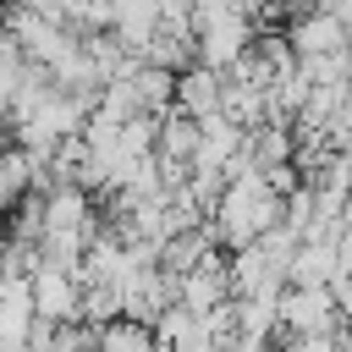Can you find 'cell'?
<instances>
[{"mask_svg":"<svg viewBox=\"0 0 352 352\" xmlns=\"http://www.w3.org/2000/svg\"><path fill=\"white\" fill-rule=\"evenodd\" d=\"M258 28H253V0H204L192 6V60L204 72H226L253 50Z\"/></svg>","mask_w":352,"mask_h":352,"instance_id":"obj_1","label":"cell"},{"mask_svg":"<svg viewBox=\"0 0 352 352\" xmlns=\"http://www.w3.org/2000/svg\"><path fill=\"white\" fill-rule=\"evenodd\" d=\"M275 319H280V336H341L330 286H286L275 297Z\"/></svg>","mask_w":352,"mask_h":352,"instance_id":"obj_2","label":"cell"},{"mask_svg":"<svg viewBox=\"0 0 352 352\" xmlns=\"http://www.w3.org/2000/svg\"><path fill=\"white\" fill-rule=\"evenodd\" d=\"M28 297H33V314L44 324H77V308H82V280L72 270H50L38 264L28 275Z\"/></svg>","mask_w":352,"mask_h":352,"instance_id":"obj_3","label":"cell"},{"mask_svg":"<svg viewBox=\"0 0 352 352\" xmlns=\"http://www.w3.org/2000/svg\"><path fill=\"white\" fill-rule=\"evenodd\" d=\"M176 302L187 314H214L231 302V275H226V253H209L204 264L176 275Z\"/></svg>","mask_w":352,"mask_h":352,"instance_id":"obj_4","label":"cell"},{"mask_svg":"<svg viewBox=\"0 0 352 352\" xmlns=\"http://www.w3.org/2000/svg\"><path fill=\"white\" fill-rule=\"evenodd\" d=\"M280 33H286V44H292V55H297V60H319V55H330V50H346V44H352V38H346V28H341L324 6H314V11L292 16Z\"/></svg>","mask_w":352,"mask_h":352,"instance_id":"obj_5","label":"cell"},{"mask_svg":"<svg viewBox=\"0 0 352 352\" xmlns=\"http://www.w3.org/2000/svg\"><path fill=\"white\" fill-rule=\"evenodd\" d=\"M104 11H110V28L104 33L126 55H143L148 38L160 33V0H104Z\"/></svg>","mask_w":352,"mask_h":352,"instance_id":"obj_6","label":"cell"},{"mask_svg":"<svg viewBox=\"0 0 352 352\" xmlns=\"http://www.w3.org/2000/svg\"><path fill=\"white\" fill-rule=\"evenodd\" d=\"M170 110H182L187 121L214 116V110H220V77L204 72V66H187V72L176 77V99H170Z\"/></svg>","mask_w":352,"mask_h":352,"instance_id":"obj_7","label":"cell"},{"mask_svg":"<svg viewBox=\"0 0 352 352\" xmlns=\"http://www.w3.org/2000/svg\"><path fill=\"white\" fill-rule=\"evenodd\" d=\"M336 280V248L324 242H297L292 264H286V286H330Z\"/></svg>","mask_w":352,"mask_h":352,"instance_id":"obj_8","label":"cell"},{"mask_svg":"<svg viewBox=\"0 0 352 352\" xmlns=\"http://www.w3.org/2000/svg\"><path fill=\"white\" fill-rule=\"evenodd\" d=\"M126 82H132V99H138V110H143V116H154V121H160V116L170 110V99H176V77H170V72L138 66Z\"/></svg>","mask_w":352,"mask_h":352,"instance_id":"obj_9","label":"cell"},{"mask_svg":"<svg viewBox=\"0 0 352 352\" xmlns=\"http://www.w3.org/2000/svg\"><path fill=\"white\" fill-rule=\"evenodd\" d=\"M94 352H154V330H143V324H132V319H116V324L99 330Z\"/></svg>","mask_w":352,"mask_h":352,"instance_id":"obj_10","label":"cell"},{"mask_svg":"<svg viewBox=\"0 0 352 352\" xmlns=\"http://www.w3.org/2000/svg\"><path fill=\"white\" fill-rule=\"evenodd\" d=\"M319 6H324V11H330L341 28H346V38H352V0H319Z\"/></svg>","mask_w":352,"mask_h":352,"instance_id":"obj_11","label":"cell"},{"mask_svg":"<svg viewBox=\"0 0 352 352\" xmlns=\"http://www.w3.org/2000/svg\"><path fill=\"white\" fill-rule=\"evenodd\" d=\"M0 6H6V0H0Z\"/></svg>","mask_w":352,"mask_h":352,"instance_id":"obj_12","label":"cell"}]
</instances>
